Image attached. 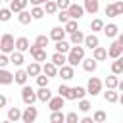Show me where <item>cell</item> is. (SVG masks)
I'll return each instance as SVG.
<instances>
[{
	"mask_svg": "<svg viewBox=\"0 0 123 123\" xmlns=\"http://www.w3.org/2000/svg\"><path fill=\"white\" fill-rule=\"evenodd\" d=\"M63 29H65V33H69V35H73V33H77V31H79L77 21H73V19H69V21L63 25Z\"/></svg>",
	"mask_w": 123,
	"mask_h": 123,
	"instance_id": "obj_36",
	"label": "cell"
},
{
	"mask_svg": "<svg viewBox=\"0 0 123 123\" xmlns=\"http://www.w3.org/2000/svg\"><path fill=\"white\" fill-rule=\"evenodd\" d=\"M27 4H29V0H12L10 2V12L13 13H21V12H25V8H27Z\"/></svg>",
	"mask_w": 123,
	"mask_h": 123,
	"instance_id": "obj_8",
	"label": "cell"
},
{
	"mask_svg": "<svg viewBox=\"0 0 123 123\" xmlns=\"http://www.w3.org/2000/svg\"><path fill=\"white\" fill-rule=\"evenodd\" d=\"M54 96H52V90L46 86V88H38L37 90V100H40V102H50Z\"/></svg>",
	"mask_w": 123,
	"mask_h": 123,
	"instance_id": "obj_17",
	"label": "cell"
},
{
	"mask_svg": "<svg viewBox=\"0 0 123 123\" xmlns=\"http://www.w3.org/2000/svg\"><path fill=\"white\" fill-rule=\"evenodd\" d=\"M100 92H102V81H100L98 77H90V79H88V85H86V94L96 96V94H100Z\"/></svg>",
	"mask_w": 123,
	"mask_h": 123,
	"instance_id": "obj_3",
	"label": "cell"
},
{
	"mask_svg": "<svg viewBox=\"0 0 123 123\" xmlns=\"http://www.w3.org/2000/svg\"><path fill=\"white\" fill-rule=\"evenodd\" d=\"M33 60H35L37 63L46 62V50H38V52H35V54H33Z\"/></svg>",
	"mask_w": 123,
	"mask_h": 123,
	"instance_id": "obj_40",
	"label": "cell"
},
{
	"mask_svg": "<svg viewBox=\"0 0 123 123\" xmlns=\"http://www.w3.org/2000/svg\"><path fill=\"white\" fill-rule=\"evenodd\" d=\"M121 123H123V121H121Z\"/></svg>",
	"mask_w": 123,
	"mask_h": 123,
	"instance_id": "obj_57",
	"label": "cell"
},
{
	"mask_svg": "<svg viewBox=\"0 0 123 123\" xmlns=\"http://www.w3.org/2000/svg\"><path fill=\"white\" fill-rule=\"evenodd\" d=\"M58 75H60L63 81H71V79L75 77V71H73V67H71V65H63V67H60V69H58Z\"/></svg>",
	"mask_w": 123,
	"mask_h": 123,
	"instance_id": "obj_12",
	"label": "cell"
},
{
	"mask_svg": "<svg viewBox=\"0 0 123 123\" xmlns=\"http://www.w3.org/2000/svg\"><path fill=\"white\" fill-rule=\"evenodd\" d=\"M50 60H52V63H54L58 69H60V67H63V65H67V56H63V54H58V52H54Z\"/></svg>",
	"mask_w": 123,
	"mask_h": 123,
	"instance_id": "obj_15",
	"label": "cell"
},
{
	"mask_svg": "<svg viewBox=\"0 0 123 123\" xmlns=\"http://www.w3.org/2000/svg\"><path fill=\"white\" fill-rule=\"evenodd\" d=\"M31 17H33V19H42V17H44V8H40V6L31 8Z\"/></svg>",
	"mask_w": 123,
	"mask_h": 123,
	"instance_id": "obj_37",
	"label": "cell"
},
{
	"mask_svg": "<svg viewBox=\"0 0 123 123\" xmlns=\"http://www.w3.org/2000/svg\"><path fill=\"white\" fill-rule=\"evenodd\" d=\"M63 37H65V29H63V27H54V29L50 31V38L56 40V42H62Z\"/></svg>",
	"mask_w": 123,
	"mask_h": 123,
	"instance_id": "obj_18",
	"label": "cell"
},
{
	"mask_svg": "<svg viewBox=\"0 0 123 123\" xmlns=\"http://www.w3.org/2000/svg\"><path fill=\"white\" fill-rule=\"evenodd\" d=\"M85 46H86V48H90V50H96V48L100 46L98 37H96V35H92V33H90V35H86V37H85Z\"/></svg>",
	"mask_w": 123,
	"mask_h": 123,
	"instance_id": "obj_14",
	"label": "cell"
},
{
	"mask_svg": "<svg viewBox=\"0 0 123 123\" xmlns=\"http://www.w3.org/2000/svg\"><path fill=\"white\" fill-rule=\"evenodd\" d=\"M48 81H50V79H48L44 73H40V75L37 77V85H38L40 88H46V86H48Z\"/></svg>",
	"mask_w": 123,
	"mask_h": 123,
	"instance_id": "obj_41",
	"label": "cell"
},
{
	"mask_svg": "<svg viewBox=\"0 0 123 123\" xmlns=\"http://www.w3.org/2000/svg\"><path fill=\"white\" fill-rule=\"evenodd\" d=\"M119 73H123V56L119 60L111 62V75H119Z\"/></svg>",
	"mask_w": 123,
	"mask_h": 123,
	"instance_id": "obj_29",
	"label": "cell"
},
{
	"mask_svg": "<svg viewBox=\"0 0 123 123\" xmlns=\"http://www.w3.org/2000/svg\"><path fill=\"white\" fill-rule=\"evenodd\" d=\"M31 48V44H29V38L27 37H19V38H15V52H27Z\"/></svg>",
	"mask_w": 123,
	"mask_h": 123,
	"instance_id": "obj_11",
	"label": "cell"
},
{
	"mask_svg": "<svg viewBox=\"0 0 123 123\" xmlns=\"http://www.w3.org/2000/svg\"><path fill=\"white\" fill-rule=\"evenodd\" d=\"M83 60H85V46H71L67 54V65L75 67L77 63H83Z\"/></svg>",
	"mask_w": 123,
	"mask_h": 123,
	"instance_id": "obj_1",
	"label": "cell"
},
{
	"mask_svg": "<svg viewBox=\"0 0 123 123\" xmlns=\"http://www.w3.org/2000/svg\"><path fill=\"white\" fill-rule=\"evenodd\" d=\"M90 31H92V35H96V31H104V21L102 19H92L90 21Z\"/></svg>",
	"mask_w": 123,
	"mask_h": 123,
	"instance_id": "obj_33",
	"label": "cell"
},
{
	"mask_svg": "<svg viewBox=\"0 0 123 123\" xmlns=\"http://www.w3.org/2000/svg\"><path fill=\"white\" fill-rule=\"evenodd\" d=\"M58 21L65 25V23L69 21V13H67V12H60V13H58Z\"/></svg>",
	"mask_w": 123,
	"mask_h": 123,
	"instance_id": "obj_47",
	"label": "cell"
},
{
	"mask_svg": "<svg viewBox=\"0 0 123 123\" xmlns=\"http://www.w3.org/2000/svg\"><path fill=\"white\" fill-rule=\"evenodd\" d=\"M104 35H106L108 38H117L119 27H117L115 23H108V25H104Z\"/></svg>",
	"mask_w": 123,
	"mask_h": 123,
	"instance_id": "obj_13",
	"label": "cell"
},
{
	"mask_svg": "<svg viewBox=\"0 0 123 123\" xmlns=\"http://www.w3.org/2000/svg\"><path fill=\"white\" fill-rule=\"evenodd\" d=\"M50 123H65V113H62V111H52V113H50Z\"/></svg>",
	"mask_w": 123,
	"mask_h": 123,
	"instance_id": "obj_34",
	"label": "cell"
},
{
	"mask_svg": "<svg viewBox=\"0 0 123 123\" xmlns=\"http://www.w3.org/2000/svg\"><path fill=\"white\" fill-rule=\"evenodd\" d=\"M27 71L25 69H17L15 71V75H13V81L17 83V85H21V86H25V83H27Z\"/></svg>",
	"mask_w": 123,
	"mask_h": 123,
	"instance_id": "obj_23",
	"label": "cell"
},
{
	"mask_svg": "<svg viewBox=\"0 0 123 123\" xmlns=\"http://www.w3.org/2000/svg\"><path fill=\"white\" fill-rule=\"evenodd\" d=\"M10 19H12L10 8H2V10H0V21H10Z\"/></svg>",
	"mask_w": 123,
	"mask_h": 123,
	"instance_id": "obj_42",
	"label": "cell"
},
{
	"mask_svg": "<svg viewBox=\"0 0 123 123\" xmlns=\"http://www.w3.org/2000/svg\"><path fill=\"white\" fill-rule=\"evenodd\" d=\"M117 88L121 90V94H123V81H119V85H117Z\"/></svg>",
	"mask_w": 123,
	"mask_h": 123,
	"instance_id": "obj_53",
	"label": "cell"
},
{
	"mask_svg": "<svg viewBox=\"0 0 123 123\" xmlns=\"http://www.w3.org/2000/svg\"><path fill=\"white\" fill-rule=\"evenodd\" d=\"M6 104H8V98L4 94H0V108H6Z\"/></svg>",
	"mask_w": 123,
	"mask_h": 123,
	"instance_id": "obj_50",
	"label": "cell"
},
{
	"mask_svg": "<svg viewBox=\"0 0 123 123\" xmlns=\"http://www.w3.org/2000/svg\"><path fill=\"white\" fill-rule=\"evenodd\" d=\"M69 88H71V86H67V85H60V86H58V96H62V98H67V94H69Z\"/></svg>",
	"mask_w": 123,
	"mask_h": 123,
	"instance_id": "obj_43",
	"label": "cell"
},
{
	"mask_svg": "<svg viewBox=\"0 0 123 123\" xmlns=\"http://www.w3.org/2000/svg\"><path fill=\"white\" fill-rule=\"evenodd\" d=\"M106 58H108V50H106V48L98 46L96 50H92V60H94V62H102V60H106Z\"/></svg>",
	"mask_w": 123,
	"mask_h": 123,
	"instance_id": "obj_22",
	"label": "cell"
},
{
	"mask_svg": "<svg viewBox=\"0 0 123 123\" xmlns=\"http://www.w3.org/2000/svg\"><path fill=\"white\" fill-rule=\"evenodd\" d=\"M119 104L123 106V94H119Z\"/></svg>",
	"mask_w": 123,
	"mask_h": 123,
	"instance_id": "obj_54",
	"label": "cell"
},
{
	"mask_svg": "<svg viewBox=\"0 0 123 123\" xmlns=\"http://www.w3.org/2000/svg\"><path fill=\"white\" fill-rule=\"evenodd\" d=\"M104 85H106V88H108V90H115V88H117V85H119L117 75H108V77H106V81H104Z\"/></svg>",
	"mask_w": 123,
	"mask_h": 123,
	"instance_id": "obj_24",
	"label": "cell"
},
{
	"mask_svg": "<svg viewBox=\"0 0 123 123\" xmlns=\"http://www.w3.org/2000/svg\"><path fill=\"white\" fill-rule=\"evenodd\" d=\"M65 123H79V117H77V113H75V111H69V113H65Z\"/></svg>",
	"mask_w": 123,
	"mask_h": 123,
	"instance_id": "obj_45",
	"label": "cell"
},
{
	"mask_svg": "<svg viewBox=\"0 0 123 123\" xmlns=\"http://www.w3.org/2000/svg\"><path fill=\"white\" fill-rule=\"evenodd\" d=\"M27 75L29 77H38L40 75V71H42V67H40V63H37V62H31L29 65H27Z\"/></svg>",
	"mask_w": 123,
	"mask_h": 123,
	"instance_id": "obj_20",
	"label": "cell"
},
{
	"mask_svg": "<svg viewBox=\"0 0 123 123\" xmlns=\"http://www.w3.org/2000/svg\"><path fill=\"white\" fill-rule=\"evenodd\" d=\"M85 12H88V13H96L98 12V8H100V4H98V0H85Z\"/></svg>",
	"mask_w": 123,
	"mask_h": 123,
	"instance_id": "obj_26",
	"label": "cell"
},
{
	"mask_svg": "<svg viewBox=\"0 0 123 123\" xmlns=\"http://www.w3.org/2000/svg\"><path fill=\"white\" fill-rule=\"evenodd\" d=\"M108 56L113 58V60H119V58L123 56V46H119L117 42H111L110 48H108Z\"/></svg>",
	"mask_w": 123,
	"mask_h": 123,
	"instance_id": "obj_9",
	"label": "cell"
},
{
	"mask_svg": "<svg viewBox=\"0 0 123 123\" xmlns=\"http://www.w3.org/2000/svg\"><path fill=\"white\" fill-rule=\"evenodd\" d=\"M56 12H58V6H56V2L48 0V2L44 4V13H56Z\"/></svg>",
	"mask_w": 123,
	"mask_h": 123,
	"instance_id": "obj_39",
	"label": "cell"
},
{
	"mask_svg": "<svg viewBox=\"0 0 123 123\" xmlns=\"http://www.w3.org/2000/svg\"><path fill=\"white\" fill-rule=\"evenodd\" d=\"M88 110H90V102L88 100H79V111H85L86 113Z\"/></svg>",
	"mask_w": 123,
	"mask_h": 123,
	"instance_id": "obj_46",
	"label": "cell"
},
{
	"mask_svg": "<svg viewBox=\"0 0 123 123\" xmlns=\"http://www.w3.org/2000/svg\"><path fill=\"white\" fill-rule=\"evenodd\" d=\"M85 37H86V35H83V31H77V33L69 35V42H71L73 46H81V44H85Z\"/></svg>",
	"mask_w": 123,
	"mask_h": 123,
	"instance_id": "obj_19",
	"label": "cell"
},
{
	"mask_svg": "<svg viewBox=\"0 0 123 123\" xmlns=\"http://www.w3.org/2000/svg\"><path fill=\"white\" fill-rule=\"evenodd\" d=\"M42 73H44L48 79H52V77H56V75H58V67H56L52 62H46V63L42 65Z\"/></svg>",
	"mask_w": 123,
	"mask_h": 123,
	"instance_id": "obj_16",
	"label": "cell"
},
{
	"mask_svg": "<svg viewBox=\"0 0 123 123\" xmlns=\"http://www.w3.org/2000/svg\"><path fill=\"white\" fill-rule=\"evenodd\" d=\"M31 19H33V17H31V12H27V10L21 12V13H17V21H19L21 25H29Z\"/></svg>",
	"mask_w": 123,
	"mask_h": 123,
	"instance_id": "obj_32",
	"label": "cell"
},
{
	"mask_svg": "<svg viewBox=\"0 0 123 123\" xmlns=\"http://www.w3.org/2000/svg\"><path fill=\"white\" fill-rule=\"evenodd\" d=\"M79 123H94V121H92V117H83Z\"/></svg>",
	"mask_w": 123,
	"mask_h": 123,
	"instance_id": "obj_52",
	"label": "cell"
},
{
	"mask_svg": "<svg viewBox=\"0 0 123 123\" xmlns=\"http://www.w3.org/2000/svg\"><path fill=\"white\" fill-rule=\"evenodd\" d=\"M67 13H69V19L77 21V19H81V17L85 15V8H83L81 4H71L69 10H67Z\"/></svg>",
	"mask_w": 123,
	"mask_h": 123,
	"instance_id": "obj_6",
	"label": "cell"
},
{
	"mask_svg": "<svg viewBox=\"0 0 123 123\" xmlns=\"http://www.w3.org/2000/svg\"><path fill=\"white\" fill-rule=\"evenodd\" d=\"M23 62H25V58H23V54L21 52H13V54H10V63H13V65H23Z\"/></svg>",
	"mask_w": 123,
	"mask_h": 123,
	"instance_id": "obj_27",
	"label": "cell"
},
{
	"mask_svg": "<svg viewBox=\"0 0 123 123\" xmlns=\"http://www.w3.org/2000/svg\"><path fill=\"white\" fill-rule=\"evenodd\" d=\"M106 15H108V17H115V15H117L115 4H108V6H106Z\"/></svg>",
	"mask_w": 123,
	"mask_h": 123,
	"instance_id": "obj_44",
	"label": "cell"
},
{
	"mask_svg": "<svg viewBox=\"0 0 123 123\" xmlns=\"http://www.w3.org/2000/svg\"><path fill=\"white\" fill-rule=\"evenodd\" d=\"M21 100L25 102V106H33L35 104V100H37V92L31 88V86H23V90H21Z\"/></svg>",
	"mask_w": 123,
	"mask_h": 123,
	"instance_id": "obj_4",
	"label": "cell"
},
{
	"mask_svg": "<svg viewBox=\"0 0 123 123\" xmlns=\"http://www.w3.org/2000/svg\"><path fill=\"white\" fill-rule=\"evenodd\" d=\"M104 100L110 102V104H115V102H119V92H115V90H106V92H104Z\"/></svg>",
	"mask_w": 123,
	"mask_h": 123,
	"instance_id": "obj_28",
	"label": "cell"
},
{
	"mask_svg": "<svg viewBox=\"0 0 123 123\" xmlns=\"http://www.w3.org/2000/svg\"><path fill=\"white\" fill-rule=\"evenodd\" d=\"M69 50H71V46H69V42H65V40H62V42H56V52L58 54H69Z\"/></svg>",
	"mask_w": 123,
	"mask_h": 123,
	"instance_id": "obj_30",
	"label": "cell"
},
{
	"mask_svg": "<svg viewBox=\"0 0 123 123\" xmlns=\"http://www.w3.org/2000/svg\"><path fill=\"white\" fill-rule=\"evenodd\" d=\"M115 4V10H117V15H123V2L119 0V2H113Z\"/></svg>",
	"mask_w": 123,
	"mask_h": 123,
	"instance_id": "obj_49",
	"label": "cell"
},
{
	"mask_svg": "<svg viewBox=\"0 0 123 123\" xmlns=\"http://www.w3.org/2000/svg\"><path fill=\"white\" fill-rule=\"evenodd\" d=\"M0 50H2V54H6V56L15 52V38H13L12 33H4V35L0 37Z\"/></svg>",
	"mask_w": 123,
	"mask_h": 123,
	"instance_id": "obj_2",
	"label": "cell"
},
{
	"mask_svg": "<svg viewBox=\"0 0 123 123\" xmlns=\"http://www.w3.org/2000/svg\"><path fill=\"white\" fill-rule=\"evenodd\" d=\"M13 83V73L8 69H0V85H12Z\"/></svg>",
	"mask_w": 123,
	"mask_h": 123,
	"instance_id": "obj_25",
	"label": "cell"
},
{
	"mask_svg": "<svg viewBox=\"0 0 123 123\" xmlns=\"http://www.w3.org/2000/svg\"><path fill=\"white\" fill-rule=\"evenodd\" d=\"M10 63V56L6 54H0V69H6V65Z\"/></svg>",
	"mask_w": 123,
	"mask_h": 123,
	"instance_id": "obj_48",
	"label": "cell"
},
{
	"mask_svg": "<svg viewBox=\"0 0 123 123\" xmlns=\"http://www.w3.org/2000/svg\"><path fill=\"white\" fill-rule=\"evenodd\" d=\"M115 42H117L119 46H123V33H119V35H117V40H115Z\"/></svg>",
	"mask_w": 123,
	"mask_h": 123,
	"instance_id": "obj_51",
	"label": "cell"
},
{
	"mask_svg": "<svg viewBox=\"0 0 123 123\" xmlns=\"http://www.w3.org/2000/svg\"><path fill=\"white\" fill-rule=\"evenodd\" d=\"M37 115H38V110H37L35 106H27L25 111H23V115H21V121H23V123H35Z\"/></svg>",
	"mask_w": 123,
	"mask_h": 123,
	"instance_id": "obj_5",
	"label": "cell"
},
{
	"mask_svg": "<svg viewBox=\"0 0 123 123\" xmlns=\"http://www.w3.org/2000/svg\"><path fill=\"white\" fill-rule=\"evenodd\" d=\"M0 10H2V0H0Z\"/></svg>",
	"mask_w": 123,
	"mask_h": 123,
	"instance_id": "obj_56",
	"label": "cell"
},
{
	"mask_svg": "<svg viewBox=\"0 0 123 123\" xmlns=\"http://www.w3.org/2000/svg\"><path fill=\"white\" fill-rule=\"evenodd\" d=\"M2 123H12V121H8V119H6V121H2Z\"/></svg>",
	"mask_w": 123,
	"mask_h": 123,
	"instance_id": "obj_55",
	"label": "cell"
},
{
	"mask_svg": "<svg viewBox=\"0 0 123 123\" xmlns=\"http://www.w3.org/2000/svg\"><path fill=\"white\" fill-rule=\"evenodd\" d=\"M85 94H86V88H83V86H71L65 100H85Z\"/></svg>",
	"mask_w": 123,
	"mask_h": 123,
	"instance_id": "obj_7",
	"label": "cell"
},
{
	"mask_svg": "<svg viewBox=\"0 0 123 123\" xmlns=\"http://www.w3.org/2000/svg\"><path fill=\"white\" fill-rule=\"evenodd\" d=\"M48 42H50V37H46V35H38L37 40H35V44H37L38 48H42V50L48 46Z\"/></svg>",
	"mask_w": 123,
	"mask_h": 123,
	"instance_id": "obj_35",
	"label": "cell"
},
{
	"mask_svg": "<svg viewBox=\"0 0 123 123\" xmlns=\"http://www.w3.org/2000/svg\"><path fill=\"white\" fill-rule=\"evenodd\" d=\"M21 115H23V111L19 108H10L8 110V121H12V123H17L21 119Z\"/></svg>",
	"mask_w": 123,
	"mask_h": 123,
	"instance_id": "obj_21",
	"label": "cell"
},
{
	"mask_svg": "<svg viewBox=\"0 0 123 123\" xmlns=\"http://www.w3.org/2000/svg\"><path fill=\"white\" fill-rule=\"evenodd\" d=\"M63 104H65V98H62V96H54V98L48 102V108H50V111H62Z\"/></svg>",
	"mask_w": 123,
	"mask_h": 123,
	"instance_id": "obj_10",
	"label": "cell"
},
{
	"mask_svg": "<svg viewBox=\"0 0 123 123\" xmlns=\"http://www.w3.org/2000/svg\"><path fill=\"white\" fill-rule=\"evenodd\" d=\"M83 69L88 71V73L96 71V62H94L92 58H85V60H83Z\"/></svg>",
	"mask_w": 123,
	"mask_h": 123,
	"instance_id": "obj_31",
	"label": "cell"
},
{
	"mask_svg": "<svg viewBox=\"0 0 123 123\" xmlns=\"http://www.w3.org/2000/svg\"><path fill=\"white\" fill-rule=\"evenodd\" d=\"M92 121H94V123H106V111H102V110L94 111V115H92Z\"/></svg>",
	"mask_w": 123,
	"mask_h": 123,
	"instance_id": "obj_38",
	"label": "cell"
}]
</instances>
